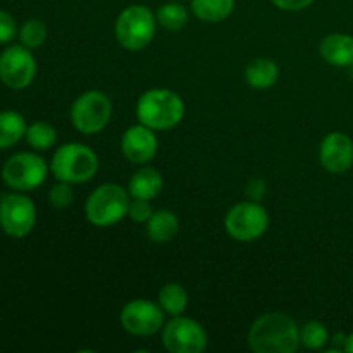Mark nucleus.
Returning a JSON list of instances; mask_svg holds the SVG:
<instances>
[{
  "label": "nucleus",
  "instance_id": "obj_1",
  "mask_svg": "<svg viewBox=\"0 0 353 353\" xmlns=\"http://www.w3.org/2000/svg\"><path fill=\"white\" fill-rule=\"evenodd\" d=\"M248 345L255 353H295L302 345L300 327L286 314L269 312L252 324Z\"/></svg>",
  "mask_w": 353,
  "mask_h": 353
},
{
  "label": "nucleus",
  "instance_id": "obj_2",
  "mask_svg": "<svg viewBox=\"0 0 353 353\" xmlns=\"http://www.w3.org/2000/svg\"><path fill=\"white\" fill-rule=\"evenodd\" d=\"M137 117L154 131L171 130L185 117V102L169 88L147 90L138 99Z\"/></svg>",
  "mask_w": 353,
  "mask_h": 353
},
{
  "label": "nucleus",
  "instance_id": "obj_3",
  "mask_svg": "<svg viewBox=\"0 0 353 353\" xmlns=\"http://www.w3.org/2000/svg\"><path fill=\"white\" fill-rule=\"evenodd\" d=\"M52 174L57 181L86 183L99 171V157L90 147L83 143H65L55 150L50 162Z\"/></svg>",
  "mask_w": 353,
  "mask_h": 353
},
{
  "label": "nucleus",
  "instance_id": "obj_4",
  "mask_svg": "<svg viewBox=\"0 0 353 353\" xmlns=\"http://www.w3.org/2000/svg\"><path fill=\"white\" fill-rule=\"evenodd\" d=\"M130 192L116 183H103L90 193L86 200V219L99 228L117 224L128 216L130 210Z\"/></svg>",
  "mask_w": 353,
  "mask_h": 353
},
{
  "label": "nucleus",
  "instance_id": "obj_5",
  "mask_svg": "<svg viewBox=\"0 0 353 353\" xmlns=\"http://www.w3.org/2000/svg\"><path fill=\"white\" fill-rule=\"evenodd\" d=\"M155 26H157V17L141 3L123 9V12L116 19V38L123 48L130 52L143 50L154 40Z\"/></svg>",
  "mask_w": 353,
  "mask_h": 353
},
{
  "label": "nucleus",
  "instance_id": "obj_6",
  "mask_svg": "<svg viewBox=\"0 0 353 353\" xmlns=\"http://www.w3.org/2000/svg\"><path fill=\"white\" fill-rule=\"evenodd\" d=\"M112 117V102L105 93L90 90L79 95L71 105L72 126L83 134L100 133Z\"/></svg>",
  "mask_w": 353,
  "mask_h": 353
},
{
  "label": "nucleus",
  "instance_id": "obj_7",
  "mask_svg": "<svg viewBox=\"0 0 353 353\" xmlns=\"http://www.w3.org/2000/svg\"><path fill=\"white\" fill-rule=\"evenodd\" d=\"M48 168L40 155L33 152H19L6 161L2 168V179L16 192H31L41 186L47 179Z\"/></svg>",
  "mask_w": 353,
  "mask_h": 353
},
{
  "label": "nucleus",
  "instance_id": "obj_8",
  "mask_svg": "<svg viewBox=\"0 0 353 353\" xmlns=\"http://www.w3.org/2000/svg\"><path fill=\"white\" fill-rule=\"evenodd\" d=\"M226 233L236 241L259 240L269 228V214L261 203L240 202L228 210L224 217Z\"/></svg>",
  "mask_w": 353,
  "mask_h": 353
},
{
  "label": "nucleus",
  "instance_id": "obj_9",
  "mask_svg": "<svg viewBox=\"0 0 353 353\" xmlns=\"http://www.w3.org/2000/svg\"><path fill=\"white\" fill-rule=\"evenodd\" d=\"M37 224V207L21 192L7 193L0 199V228L10 238H24Z\"/></svg>",
  "mask_w": 353,
  "mask_h": 353
},
{
  "label": "nucleus",
  "instance_id": "obj_10",
  "mask_svg": "<svg viewBox=\"0 0 353 353\" xmlns=\"http://www.w3.org/2000/svg\"><path fill=\"white\" fill-rule=\"evenodd\" d=\"M37 76V59L31 48L10 45L0 54V81L12 90H24Z\"/></svg>",
  "mask_w": 353,
  "mask_h": 353
},
{
  "label": "nucleus",
  "instance_id": "obj_11",
  "mask_svg": "<svg viewBox=\"0 0 353 353\" xmlns=\"http://www.w3.org/2000/svg\"><path fill=\"white\" fill-rule=\"evenodd\" d=\"M162 345L171 353H200L207 348V333L196 321L174 316L162 327Z\"/></svg>",
  "mask_w": 353,
  "mask_h": 353
},
{
  "label": "nucleus",
  "instance_id": "obj_12",
  "mask_svg": "<svg viewBox=\"0 0 353 353\" xmlns=\"http://www.w3.org/2000/svg\"><path fill=\"white\" fill-rule=\"evenodd\" d=\"M164 310L150 300H133L121 310V324L134 336H152L164 327Z\"/></svg>",
  "mask_w": 353,
  "mask_h": 353
},
{
  "label": "nucleus",
  "instance_id": "obj_13",
  "mask_svg": "<svg viewBox=\"0 0 353 353\" xmlns=\"http://www.w3.org/2000/svg\"><path fill=\"white\" fill-rule=\"evenodd\" d=\"M319 161L331 174H343L353 165V141L348 134L333 131L319 147Z\"/></svg>",
  "mask_w": 353,
  "mask_h": 353
},
{
  "label": "nucleus",
  "instance_id": "obj_14",
  "mask_svg": "<svg viewBox=\"0 0 353 353\" xmlns=\"http://www.w3.org/2000/svg\"><path fill=\"white\" fill-rule=\"evenodd\" d=\"M159 140L154 130L145 124H134L128 128L121 138V150L123 155L133 164H148L157 155Z\"/></svg>",
  "mask_w": 353,
  "mask_h": 353
},
{
  "label": "nucleus",
  "instance_id": "obj_15",
  "mask_svg": "<svg viewBox=\"0 0 353 353\" xmlns=\"http://www.w3.org/2000/svg\"><path fill=\"white\" fill-rule=\"evenodd\" d=\"M319 54L327 64L334 68H352L353 65V37L347 33H331L323 38Z\"/></svg>",
  "mask_w": 353,
  "mask_h": 353
},
{
  "label": "nucleus",
  "instance_id": "obj_16",
  "mask_svg": "<svg viewBox=\"0 0 353 353\" xmlns=\"http://www.w3.org/2000/svg\"><path fill=\"white\" fill-rule=\"evenodd\" d=\"M162 188H164V179H162L161 172L155 168L145 165L131 176L128 192H130L131 199L152 200L162 192Z\"/></svg>",
  "mask_w": 353,
  "mask_h": 353
},
{
  "label": "nucleus",
  "instance_id": "obj_17",
  "mask_svg": "<svg viewBox=\"0 0 353 353\" xmlns=\"http://www.w3.org/2000/svg\"><path fill=\"white\" fill-rule=\"evenodd\" d=\"M279 78V68L271 59H254L245 69V81L255 90H268L276 85Z\"/></svg>",
  "mask_w": 353,
  "mask_h": 353
},
{
  "label": "nucleus",
  "instance_id": "obj_18",
  "mask_svg": "<svg viewBox=\"0 0 353 353\" xmlns=\"http://www.w3.org/2000/svg\"><path fill=\"white\" fill-rule=\"evenodd\" d=\"M179 221L171 210H157L147 221V234L154 243H168L178 234Z\"/></svg>",
  "mask_w": 353,
  "mask_h": 353
},
{
  "label": "nucleus",
  "instance_id": "obj_19",
  "mask_svg": "<svg viewBox=\"0 0 353 353\" xmlns=\"http://www.w3.org/2000/svg\"><path fill=\"white\" fill-rule=\"evenodd\" d=\"M26 119L16 110L0 112V150L14 147L26 137Z\"/></svg>",
  "mask_w": 353,
  "mask_h": 353
},
{
  "label": "nucleus",
  "instance_id": "obj_20",
  "mask_svg": "<svg viewBox=\"0 0 353 353\" xmlns=\"http://www.w3.org/2000/svg\"><path fill=\"white\" fill-rule=\"evenodd\" d=\"M234 9V0H192V12L203 23L228 19Z\"/></svg>",
  "mask_w": 353,
  "mask_h": 353
},
{
  "label": "nucleus",
  "instance_id": "obj_21",
  "mask_svg": "<svg viewBox=\"0 0 353 353\" xmlns=\"http://www.w3.org/2000/svg\"><path fill=\"white\" fill-rule=\"evenodd\" d=\"M159 305L169 316H181L188 307V293L178 283H168L159 292Z\"/></svg>",
  "mask_w": 353,
  "mask_h": 353
},
{
  "label": "nucleus",
  "instance_id": "obj_22",
  "mask_svg": "<svg viewBox=\"0 0 353 353\" xmlns=\"http://www.w3.org/2000/svg\"><path fill=\"white\" fill-rule=\"evenodd\" d=\"M155 17H157V23L161 26H164L165 30L179 31L188 24L190 14L188 9L185 6H181V3L168 2L159 7L157 12H155Z\"/></svg>",
  "mask_w": 353,
  "mask_h": 353
},
{
  "label": "nucleus",
  "instance_id": "obj_23",
  "mask_svg": "<svg viewBox=\"0 0 353 353\" xmlns=\"http://www.w3.org/2000/svg\"><path fill=\"white\" fill-rule=\"evenodd\" d=\"M24 138L34 150H48L57 141V131L52 124L45 123V121H37V123L28 126Z\"/></svg>",
  "mask_w": 353,
  "mask_h": 353
},
{
  "label": "nucleus",
  "instance_id": "obj_24",
  "mask_svg": "<svg viewBox=\"0 0 353 353\" xmlns=\"http://www.w3.org/2000/svg\"><path fill=\"white\" fill-rule=\"evenodd\" d=\"M330 341V331L319 321H309L300 330V343L309 350H321Z\"/></svg>",
  "mask_w": 353,
  "mask_h": 353
},
{
  "label": "nucleus",
  "instance_id": "obj_25",
  "mask_svg": "<svg viewBox=\"0 0 353 353\" xmlns=\"http://www.w3.org/2000/svg\"><path fill=\"white\" fill-rule=\"evenodd\" d=\"M47 37H48L47 26H45L43 21L37 19V17L28 19L26 23L19 28L21 45L31 48V50H33V48L41 47V45L45 43V40H47Z\"/></svg>",
  "mask_w": 353,
  "mask_h": 353
},
{
  "label": "nucleus",
  "instance_id": "obj_26",
  "mask_svg": "<svg viewBox=\"0 0 353 353\" xmlns=\"http://www.w3.org/2000/svg\"><path fill=\"white\" fill-rule=\"evenodd\" d=\"M48 202L55 209H68L74 202V192L71 188V183L59 181L48 192Z\"/></svg>",
  "mask_w": 353,
  "mask_h": 353
},
{
  "label": "nucleus",
  "instance_id": "obj_27",
  "mask_svg": "<svg viewBox=\"0 0 353 353\" xmlns=\"http://www.w3.org/2000/svg\"><path fill=\"white\" fill-rule=\"evenodd\" d=\"M154 214V209L150 205V200L143 199H133L130 203V210H128V216L134 223H147L148 219Z\"/></svg>",
  "mask_w": 353,
  "mask_h": 353
},
{
  "label": "nucleus",
  "instance_id": "obj_28",
  "mask_svg": "<svg viewBox=\"0 0 353 353\" xmlns=\"http://www.w3.org/2000/svg\"><path fill=\"white\" fill-rule=\"evenodd\" d=\"M17 24L10 12L0 9V43H9L16 38Z\"/></svg>",
  "mask_w": 353,
  "mask_h": 353
},
{
  "label": "nucleus",
  "instance_id": "obj_29",
  "mask_svg": "<svg viewBox=\"0 0 353 353\" xmlns=\"http://www.w3.org/2000/svg\"><path fill=\"white\" fill-rule=\"evenodd\" d=\"M278 9L288 10V12H299V10L307 9L314 3V0H271Z\"/></svg>",
  "mask_w": 353,
  "mask_h": 353
},
{
  "label": "nucleus",
  "instance_id": "obj_30",
  "mask_svg": "<svg viewBox=\"0 0 353 353\" xmlns=\"http://www.w3.org/2000/svg\"><path fill=\"white\" fill-rule=\"evenodd\" d=\"M245 192H247V195L250 196L254 202H259L261 199H264L268 188H265V183L262 181V179H252L247 185V190H245Z\"/></svg>",
  "mask_w": 353,
  "mask_h": 353
},
{
  "label": "nucleus",
  "instance_id": "obj_31",
  "mask_svg": "<svg viewBox=\"0 0 353 353\" xmlns=\"http://www.w3.org/2000/svg\"><path fill=\"white\" fill-rule=\"evenodd\" d=\"M345 352L353 353V333L350 336H347V343H345Z\"/></svg>",
  "mask_w": 353,
  "mask_h": 353
}]
</instances>
